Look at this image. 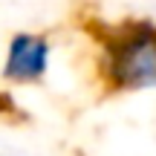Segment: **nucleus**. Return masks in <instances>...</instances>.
I'll return each mask as SVG.
<instances>
[{"mask_svg": "<svg viewBox=\"0 0 156 156\" xmlns=\"http://www.w3.org/2000/svg\"><path fill=\"white\" fill-rule=\"evenodd\" d=\"M101 73L113 90L156 87V26L136 20L110 29L104 35Z\"/></svg>", "mask_w": 156, "mask_h": 156, "instance_id": "obj_1", "label": "nucleus"}, {"mask_svg": "<svg viewBox=\"0 0 156 156\" xmlns=\"http://www.w3.org/2000/svg\"><path fill=\"white\" fill-rule=\"evenodd\" d=\"M49 58H52V46L44 35L17 32L12 38L9 49H6L3 75L9 81H17V84L41 81L46 75V69H49Z\"/></svg>", "mask_w": 156, "mask_h": 156, "instance_id": "obj_2", "label": "nucleus"}]
</instances>
